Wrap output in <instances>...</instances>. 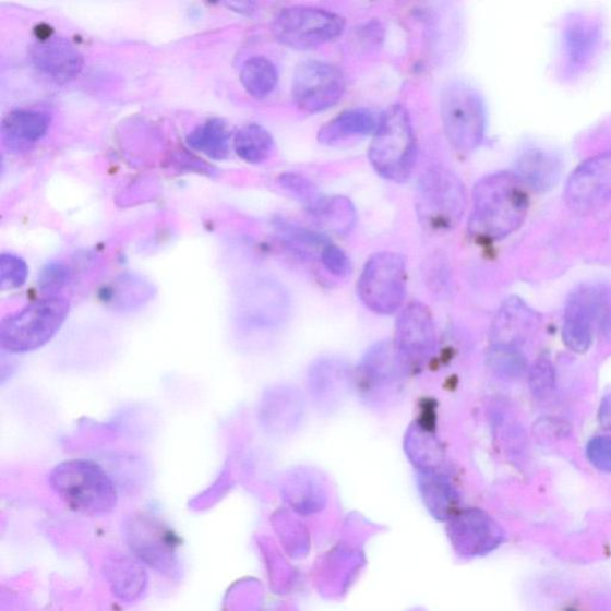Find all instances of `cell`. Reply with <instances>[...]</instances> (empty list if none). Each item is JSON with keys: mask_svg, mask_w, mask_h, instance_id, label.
<instances>
[{"mask_svg": "<svg viewBox=\"0 0 611 611\" xmlns=\"http://www.w3.org/2000/svg\"><path fill=\"white\" fill-rule=\"evenodd\" d=\"M468 232L480 241H499L524 225L529 209L528 188L514 171L493 172L474 189Z\"/></svg>", "mask_w": 611, "mask_h": 611, "instance_id": "cell-1", "label": "cell"}, {"mask_svg": "<svg viewBox=\"0 0 611 611\" xmlns=\"http://www.w3.org/2000/svg\"><path fill=\"white\" fill-rule=\"evenodd\" d=\"M49 486L73 512L87 516L110 514L119 502L117 483L92 460L73 458L57 465Z\"/></svg>", "mask_w": 611, "mask_h": 611, "instance_id": "cell-2", "label": "cell"}, {"mask_svg": "<svg viewBox=\"0 0 611 611\" xmlns=\"http://www.w3.org/2000/svg\"><path fill=\"white\" fill-rule=\"evenodd\" d=\"M70 310L67 298L46 297L8 314L0 323V348L14 355L44 348L65 325Z\"/></svg>", "mask_w": 611, "mask_h": 611, "instance_id": "cell-3", "label": "cell"}, {"mask_svg": "<svg viewBox=\"0 0 611 611\" xmlns=\"http://www.w3.org/2000/svg\"><path fill=\"white\" fill-rule=\"evenodd\" d=\"M417 155L416 136L409 111L391 106L381 115L368 151L374 170L385 180L404 183L412 175Z\"/></svg>", "mask_w": 611, "mask_h": 611, "instance_id": "cell-4", "label": "cell"}, {"mask_svg": "<svg viewBox=\"0 0 611 611\" xmlns=\"http://www.w3.org/2000/svg\"><path fill=\"white\" fill-rule=\"evenodd\" d=\"M467 208L464 183L453 171L436 167L419 178L415 209L420 225L432 232L452 231Z\"/></svg>", "mask_w": 611, "mask_h": 611, "instance_id": "cell-5", "label": "cell"}, {"mask_svg": "<svg viewBox=\"0 0 611 611\" xmlns=\"http://www.w3.org/2000/svg\"><path fill=\"white\" fill-rule=\"evenodd\" d=\"M445 136L458 152L478 148L487 134V108L474 86L452 82L443 87L440 99Z\"/></svg>", "mask_w": 611, "mask_h": 611, "instance_id": "cell-6", "label": "cell"}, {"mask_svg": "<svg viewBox=\"0 0 611 611\" xmlns=\"http://www.w3.org/2000/svg\"><path fill=\"white\" fill-rule=\"evenodd\" d=\"M604 43L603 20L592 12H572L560 32L559 73L575 82L587 73L600 56Z\"/></svg>", "mask_w": 611, "mask_h": 611, "instance_id": "cell-7", "label": "cell"}, {"mask_svg": "<svg viewBox=\"0 0 611 611\" xmlns=\"http://www.w3.org/2000/svg\"><path fill=\"white\" fill-rule=\"evenodd\" d=\"M346 20L336 12L314 7H289L279 11L272 33L279 44L297 50H309L336 40Z\"/></svg>", "mask_w": 611, "mask_h": 611, "instance_id": "cell-8", "label": "cell"}, {"mask_svg": "<svg viewBox=\"0 0 611 611\" xmlns=\"http://www.w3.org/2000/svg\"><path fill=\"white\" fill-rule=\"evenodd\" d=\"M406 262L399 253L379 252L369 259L359 278L358 295L368 310L390 315L406 298Z\"/></svg>", "mask_w": 611, "mask_h": 611, "instance_id": "cell-9", "label": "cell"}, {"mask_svg": "<svg viewBox=\"0 0 611 611\" xmlns=\"http://www.w3.org/2000/svg\"><path fill=\"white\" fill-rule=\"evenodd\" d=\"M347 80L333 63L308 60L297 68L292 97L303 111L321 112L333 108L346 93Z\"/></svg>", "mask_w": 611, "mask_h": 611, "instance_id": "cell-10", "label": "cell"}, {"mask_svg": "<svg viewBox=\"0 0 611 611\" xmlns=\"http://www.w3.org/2000/svg\"><path fill=\"white\" fill-rule=\"evenodd\" d=\"M396 347L407 372L423 367L436 349V326L428 306L412 302L399 313Z\"/></svg>", "mask_w": 611, "mask_h": 611, "instance_id": "cell-11", "label": "cell"}, {"mask_svg": "<svg viewBox=\"0 0 611 611\" xmlns=\"http://www.w3.org/2000/svg\"><path fill=\"white\" fill-rule=\"evenodd\" d=\"M564 197L567 207L580 214L600 209L611 200V149L585 160L572 172Z\"/></svg>", "mask_w": 611, "mask_h": 611, "instance_id": "cell-12", "label": "cell"}, {"mask_svg": "<svg viewBox=\"0 0 611 611\" xmlns=\"http://www.w3.org/2000/svg\"><path fill=\"white\" fill-rule=\"evenodd\" d=\"M355 385V372L344 360L325 358L309 369L308 390L318 410L333 414L339 409Z\"/></svg>", "mask_w": 611, "mask_h": 611, "instance_id": "cell-13", "label": "cell"}, {"mask_svg": "<svg viewBox=\"0 0 611 611\" xmlns=\"http://www.w3.org/2000/svg\"><path fill=\"white\" fill-rule=\"evenodd\" d=\"M407 373L394 343L379 342L369 348L355 372V385L369 394L392 391Z\"/></svg>", "mask_w": 611, "mask_h": 611, "instance_id": "cell-14", "label": "cell"}, {"mask_svg": "<svg viewBox=\"0 0 611 611\" xmlns=\"http://www.w3.org/2000/svg\"><path fill=\"white\" fill-rule=\"evenodd\" d=\"M450 522L453 544L470 556L488 554L504 539L503 530L486 513L478 508L457 513Z\"/></svg>", "mask_w": 611, "mask_h": 611, "instance_id": "cell-15", "label": "cell"}, {"mask_svg": "<svg viewBox=\"0 0 611 611\" xmlns=\"http://www.w3.org/2000/svg\"><path fill=\"white\" fill-rule=\"evenodd\" d=\"M304 417V398L299 388L277 386L264 394L260 407L261 424L276 436L295 434Z\"/></svg>", "mask_w": 611, "mask_h": 611, "instance_id": "cell-16", "label": "cell"}, {"mask_svg": "<svg viewBox=\"0 0 611 611\" xmlns=\"http://www.w3.org/2000/svg\"><path fill=\"white\" fill-rule=\"evenodd\" d=\"M34 67L58 84H67L79 76L84 59L67 38L44 37L32 48Z\"/></svg>", "mask_w": 611, "mask_h": 611, "instance_id": "cell-17", "label": "cell"}, {"mask_svg": "<svg viewBox=\"0 0 611 611\" xmlns=\"http://www.w3.org/2000/svg\"><path fill=\"white\" fill-rule=\"evenodd\" d=\"M564 161L553 149L527 145L517 155L514 172L534 193H549L562 178Z\"/></svg>", "mask_w": 611, "mask_h": 611, "instance_id": "cell-18", "label": "cell"}, {"mask_svg": "<svg viewBox=\"0 0 611 611\" xmlns=\"http://www.w3.org/2000/svg\"><path fill=\"white\" fill-rule=\"evenodd\" d=\"M291 309L289 292L275 283L254 287L245 299V314L257 326L273 327L288 320Z\"/></svg>", "mask_w": 611, "mask_h": 611, "instance_id": "cell-19", "label": "cell"}, {"mask_svg": "<svg viewBox=\"0 0 611 611\" xmlns=\"http://www.w3.org/2000/svg\"><path fill=\"white\" fill-rule=\"evenodd\" d=\"M417 486L432 516L440 520H450L458 513L460 495L452 478L441 470L418 472Z\"/></svg>", "mask_w": 611, "mask_h": 611, "instance_id": "cell-20", "label": "cell"}, {"mask_svg": "<svg viewBox=\"0 0 611 611\" xmlns=\"http://www.w3.org/2000/svg\"><path fill=\"white\" fill-rule=\"evenodd\" d=\"M404 451L418 472L441 470L445 453L436 432L424 422H415L405 432Z\"/></svg>", "mask_w": 611, "mask_h": 611, "instance_id": "cell-21", "label": "cell"}, {"mask_svg": "<svg viewBox=\"0 0 611 611\" xmlns=\"http://www.w3.org/2000/svg\"><path fill=\"white\" fill-rule=\"evenodd\" d=\"M47 113L19 109L7 115L2 124L5 145L11 149L24 151L34 146L47 132Z\"/></svg>", "mask_w": 611, "mask_h": 611, "instance_id": "cell-22", "label": "cell"}, {"mask_svg": "<svg viewBox=\"0 0 611 611\" xmlns=\"http://www.w3.org/2000/svg\"><path fill=\"white\" fill-rule=\"evenodd\" d=\"M379 120L366 108H355L343 111L333 120L325 123L318 132V142L323 145H335L351 137L374 134Z\"/></svg>", "mask_w": 611, "mask_h": 611, "instance_id": "cell-23", "label": "cell"}, {"mask_svg": "<svg viewBox=\"0 0 611 611\" xmlns=\"http://www.w3.org/2000/svg\"><path fill=\"white\" fill-rule=\"evenodd\" d=\"M285 494L291 505L301 512H313L326 501L323 477L310 467H298L288 475Z\"/></svg>", "mask_w": 611, "mask_h": 611, "instance_id": "cell-24", "label": "cell"}, {"mask_svg": "<svg viewBox=\"0 0 611 611\" xmlns=\"http://www.w3.org/2000/svg\"><path fill=\"white\" fill-rule=\"evenodd\" d=\"M310 213L318 225L337 235L350 232L358 220L351 201L342 196L323 197Z\"/></svg>", "mask_w": 611, "mask_h": 611, "instance_id": "cell-25", "label": "cell"}, {"mask_svg": "<svg viewBox=\"0 0 611 611\" xmlns=\"http://www.w3.org/2000/svg\"><path fill=\"white\" fill-rule=\"evenodd\" d=\"M566 346L577 352L587 351L592 339L591 310L580 299L570 301L564 322Z\"/></svg>", "mask_w": 611, "mask_h": 611, "instance_id": "cell-26", "label": "cell"}, {"mask_svg": "<svg viewBox=\"0 0 611 611\" xmlns=\"http://www.w3.org/2000/svg\"><path fill=\"white\" fill-rule=\"evenodd\" d=\"M237 155L250 164H262L273 156L275 142L264 127L251 123L240 129L235 136Z\"/></svg>", "mask_w": 611, "mask_h": 611, "instance_id": "cell-27", "label": "cell"}, {"mask_svg": "<svg viewBox=\"0 0 611 611\" xmlns=\"http://www.w3.org/2000/svg\"><path fill=\"white\" fill-rule=\"evenodd\" d=\"M187 142L191 148L216 160L225 159L229 153V132L220 119H212L196 127L188 135Z\"/></svg>", "mask_w": 611, "mask_h": 611, "instance_id": "cell-28", "label": "cell"}, {"mask_svg": "<svg viewBox=\"0 0 611 611\" xmlns=\"http://www.w3.org/2000/svg\"><path fill=\"white\" fill-rule=\"evenodd\" d=\"M240 81L251 96L264 98L275 91L278 72L272 60L265 57H252L241 69Z\"/></svg>", "mask_w": 611, "mask_h": 611, "instance_id": "cell-29", "label": "cell"}, {"mask_svg": "<svg viewBox=\"0 0 611 611\" xmlns=\"http://www.w3.org/2000/svg\"><path fill=\"white\" fill-rule=\"evenodd\" d=\"M488 366L496 376L515 379L525 374L527 360L516 346L493 344L488 352Z\"/></svg>", "mask_w": 611, "mask_h": 611, "instance_id": "cell-30", "label": "cell"}, {"mask_svg": "<svg viewBox=\"0 0 611 611\" xmlns=\"http://www.w3.org/2000/svg\"><path fill=\"white\" fill-rule=\"evenodd\" d=\"M275 229L279 238H281L289 248L302 254H313L316 250L322 252V250L330 244L328 240L323 235L283 220L276 221Z\"/></svg>", "mask_w": 611, "mask_h": 611, "instance_id": "cell-31", "label": "cell"}, {"mask_svg": "<svg viewBox=\"0 0 611 611\" xmlns=\"http://www.w3.org/2000/svg\"><path fill=\"white\" fill-rule=\"evenodd\" d=\"M278 183L287 193L298 201L303 203L309 211L313 209L318 203L323 200V196L318 191L316 187L306 178L297 172H286L278 177Z\"/></svg>", "mask_w": 611, "mask_h": 611, "instance_id": "cell-32", "label": "cell"}, {"mask_svg": "<svg viewBox=\"0 0 611 611\" xmlns=\"http://www.w3.org/2000/svg\"><path fill=\"white\" fill-rule=\"evenodd\" d=\"M29 269L16 254L3 253L0 257V290H15L27 283Z\"/></svg>", "mask_w": 611, "mask_h": 611, "instance_id": "cell-33", "label": "cell"}, {"mask_svg": "<svg viewBox=\"0 0 611 611\" xmlns=\"http://www.w3.org/2000/svg\"><path fill=\"white\" fill-rule=\"evenodd\" d=\"M71 279V272L67 264L55 262L47 264L40 276H38V288L46 297H60V292L65 288Z\"/></svg>", "mask_w": 611, "mask_h": 611, "instance_id": "cell-34", "label": "cell"}, {"mask_svg": "<svg viewBox=\"0 0 611 611\" xmlns=\"http://www.w3.org/2000/svg\"><path fill=\"white\" fill-rule=\"evenodd\" d=\"M529 386L534 397L546 398L555 387V369L552 362L542 358L530 369Z\"/></svg>", "mask_w": 611, "mask_h": 611, "instance_id": "cell-35", "label": "cell"}, {"mask_svg": "<svg viewBox=\"0 0 611 611\" xmlns=\"http://www.w3.org/2000/svg\"><path fill=\"white\" fill-rule=\"evenodd\" d=\"M321 261L325 269L337 277H347L352 272L348 254L334 244H327L321 252Z\"/></svg>", "mask_w": 611, "mask_h": 611, "instance_id": "cell-36", "label": "cell"}, {"mask_svg": "<svg viewBox=\"0 0 611 611\" xmlns=\"http://www.w3.org/2000/svg\"><path fill=\"white\" fill-rule=\"evenodd\" d=\"M589 462L602 472L611 474V439L596 438L587 448Z\"/></svg>", "mask_w": 611, "mask_h": 611, "instance_id": "cell-37", "label": "cell"}, {"mask_svg": "<svg viewBox=\"0 0 611 611\" xmlns=\"http://www.w3.org/2000/svg\"><path fill=\"white\" fill-rule=\"evenodd\" d=\"M600 420L604 427H611V396H607L602 402Z\"/></svg>", "mask_w": 611, "mask_h": 611, "instance_id": "cell-38", "label": "cell"}, {"mask_svg": "<svg viewBox=\"0 0 611 611\" xmlns=\"http://www.w3.org/2000/svg\"><path fill=\"white\" fill-rule=\"evenodd\" d=\"M229 8L235 9L236 11L239 12H245V14H249V12L253 11L254 4L253 3H228L227 4Z\"/></svg>", "mask_w": 611, "mask_h": 611, "instance_id": "cell-39", "label": "cell"}]
</instances>
